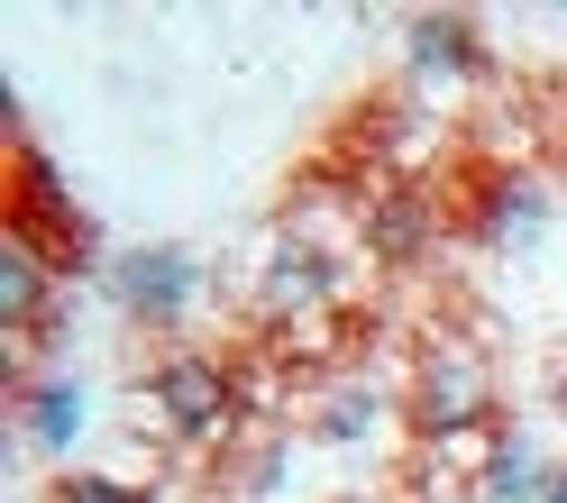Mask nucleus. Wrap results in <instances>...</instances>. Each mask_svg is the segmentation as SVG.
I'll return each instance as SVG.
<instances>
[{"label":"nucleus","mask_w":567,"mask_h":503,"mask_svg":"<svg viewBox=\"0 0 567 503\" xmlns=\"http://www.w3.org/2000/svg\"><path fill=\"white\" fill-rule=\"evenodd\" d=\"M403 393H375V384H330L321 403H311V440L321 449H358V440H375L384 430V412H394Z\"/></svg>","instance_id":"11"},{"label":"nucleus","mask_w":567,"mask_h":503,"mask_svg":"<svg viewBox=\"0 0 567 503\" xmlns=\"http://www.w3.org/2000/svg\"><path fill=\"white\" fill-rule=\"evenodd\" d=\"M457 229H467V247H485V257H530L549 229H558V184L530 165H476L467 202H457Z\"/></svg>","instance_id":"5"},{"label":"nucleus","mask_w":567,"mask_h":503,"mask_svg":"<svg viewBox=\"0 0 567 503\" xmlns=\"http://www.w3.org/2000/svg\"><path fill=\"white\" fill-rule=\"evenodd\" d=\"M137 412L147 430H165L174 449H229L238 421H247V384L229 357L210 348H165L147 357V376H137Z\"/></svg>","instance_id":"2"},{"label":"nucleus","mask_w":567,"mask_h":503,"mask_svg":"<svg viewBox=\"0 0 567 503\" xmlns=\"http://www.w3.org/2000/svg\"><path fill=\"white\" fill-rule=\"evenodd\" d=\"M339 503H394V494H339Z\"/></svg>","instance_id":"15"},{"label":"nucleus","mask_w":567,"mask_h":503,"mask_svg":"<svg viewBox=\"0 0 567 503\" xmlns=\"http://www.w3.org/2000/svg\"><path fill=\"white\" fill-rule=\"evenodd\" d=\"M339 302H348V247L275 229L266 266H257V311L275 330H321V320H339Z\"/></svg>","instance_id":"6"},{"label":"nucleus","mask_w":567,"mask_h":503,"mask_svg":"<svg viewBox=\"0 0 567 503\" xmlns=\"http://www.w3.org/2000/svg\"><path fill=\"white\" fill-rule=\"evenodd\" d=\"M494 357L476 330H457V320H440V330H421L412 348V376H403V421L412 440H467V430H494L504 421V403H494Z\"/></svg>","instance_id":"1"},{"label":"nucleus","mask_w":567,"mask_h":503,"mask_svg":"<svg viewBox=\"0 0 567 503\" xmlns=\"http://www.w3.org/2000/svg\"><path fill=\"white\" fill-rule=\"evenodd\" d=\"M540 503H567V458L549 466V494H540Z\"/></svg>","instance_id":"13"},{"label":"nucleus","mask_w":567,"mask_h":503,"mask_svg":"<svg viewBox=\"0 0 567 503\" xmlns=\"http://www.w3.org/2000/svg\"><path fill=\"white\" fill-rule=\"evenodd\" d=\"M403 83L421 92V111H440L457 92H485L494 83V47L467 10H412L403 19Z\"/></svg>","instance_id":"7"},{"label":"nucleus","mask_w":567,"mask_h":503,"mask_svg":"<svg viewBox=\"0 0 567 503\" xmlns=\"http://www.w3.org/2000/svg\"><path fill=\"white\" fill-rule=\"evenodd\" d=\"M558 174H567V147H558Z\"/></svg>","instance_id":"16"},{"label":"nucleus","mask_w":567,"mask_h":503,"mask_svg":"<svg viewBox=\"0 0 567 503\" xmlns=\"http://www.w3.org/2000/svg\"><path fill=\"white\" fill-rule=\"evenodd\" d=\"M549 403H558V412H567V367H558V376H549Z\"/></svg>","instance_id":"14"},{"label":"nucleus","mask_w":567,"mask_h":503,"mask_svg":"<svg viewBox=\"0 0 567 503\" xmlns=\"http://www.w3.org/2000/svg\"><path fill=\"white\" fill-rule=\"evenodd\" d=\"M549 466H558V458H540V440L504 421V430H494V449H485V466H476V485H467V494H476V503H540V494H549Z\"/></svg>","instance_id":"10"},{"label":"nucleus","mask_w":567,"mask_h":503,"mask_svg":"<svg viewBox=\"0 0 567 503\" xmlns=\"http://www.w3.org/2000/svg\"><path fill=\"white\" fill-rule=\"evenodd\" d=\"M10 238H28L64 284H101V266H111L101 257V229L83 220L74 184L47 165L38 137H10Z\"/></svg>","instance_id":"3"},{"label":"nucleus","mask_w":567,"mask_h":503,"mask_svg":"<svg viewBox=\"0 0 567 503\" xmlns=\"http://www.w3.org/2000/svg\"><path fill=\"white\" fill-rule=\"evenodd\" d=\"M101 294L120 302V320H137V330H193V311L210 294V266L193 257L184 238H156V247H120L111 266H101Z\"/></svg>","instance_id":"4"},{"label":"nucleus","mask_w":567,"mask_h":503,"mask_svg":"<svg viewBox=\"0 0 567 503\" xmlns=\"http://www.w3.org/2000/svg\"><path fill=\"white\" fill-rule=\"evenodd\" d=\"M440 229H449L440 202L421 193L412 174H403V184H367V229H358V247H367L384 275H412V266L440 247Z\"/></svg>","instance_id":"8"},{"label":"nucleus","mask_w":567,"mask_h":503,"mask_svg":"<svg viewBox=\"0 0 567 503\" xmlns=\"http://www.w3.org/2000/svg\"><path fill=\"white\" fill-rule=\"evenodd\" d=\"M10 421L38 458H74V440L92 430V393L74 376H19L10 384Z\"/></svg>","instance_id":"9"},{"label":"nucleus","mask_w":567,"mask_h":503,"mask_svg":"<svg viewBox=\"0 0 567 503\" xmlns=\"http://www.w3.org/2000/svg\"><path fill=\"white\" fill-rule=\"evenodd\" d=\"M47 503H156V485H137V476H101V466H64Z\"/></svg>","instance_id":"12"}]
</instances>
